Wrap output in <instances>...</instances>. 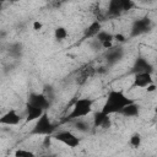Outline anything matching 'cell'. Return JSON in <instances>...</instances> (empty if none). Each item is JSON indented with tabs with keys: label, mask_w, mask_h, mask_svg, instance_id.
<instances>
[{
	"label": "cell",
	"mask_w": 157,
	"mask_h": 157,
	"mask_svg": "<svg viewBox=\"0 0 157 157\" xmlns=\"http://www.w3.org/2000/svg\"><path fill=\"white\" fill-rule=\"evenodd\" d=\"M134 99L129 98L123 91L119 90H112L109 91V93L107 94L105 102L102 107V112H104L105 114H119L121 112V109L128 105L129 103H131Z\"/></svg>",
	"instance_id": "6da1fadb"
},
{
	"label": "cell",
	"mask_w": 157,
	"mask_h": 157,
	"mask_svg": "<svg viewBox=\"0 0 157 157\" xmlns=\"http://www.w3.org/2000/svg\"><path fill=\"white\" fill-rule=\"evenodd\" d=\"M93 99L88 98V97H83V98H77L71 108V112L66 115L64 121H72L75 119L78 118H86L88 117L92 112H93Z\"/></svg>",
	"instance_id": "7a4b0ae2"
},
{
	"label": "cell",
	"mask_w": 157,
	"mask_h": 157,
	"mask_svg": "<svg viewBox=\"0 0 157 157\" xmlns=\"http://www.w3.org/2000/svg\"><path fill=\"white\" fill-rule=\"evenodd\" d=\"M58 130V125L54 124L45 110L37 120H34V125L31 129V135H37V136H52L55 131Z\"/></svg>",
	"instance_id": "3957f363"
},
{
	"label": "cell",
	"mask_w": 157,
	"mask_h": 157,
	"mask_svg": "<svg viewBox=\"0 0 157 157\" xmlns=\"http://www.w3.org/2000/svg\"><path fill=\"white\" fill-rule=\"evenodd\" d=\"M135 7L134 0H109L107 6V15L109 17H118Z\"/></svg>",
	"instance_id": "277c9868"
},
{
	"label": "cell",
	"mask_w": 157,
	"mask_h": 157,
	"mask_svg": "<svg viewBox=\"0 0 157 157\" xmlns=\"http://www.w3.org/2000/svg\"><path fill=\"white\" fill-rule=\"evenodd\" d=\"M153 28V22L150 17L144 16L140 18H136L130 27V37L135 38V37H140L144 36L146 33H148L151 29Z\"/></svg>",
	"instance_id": "5b68a950"
},
{
	"label": "cell",
	"mask_w": 157,
	"mask_h": 157,
	"mask_svg": "<svg viewBox=\"0 0 157 157\" xmlns=\"http://www.w3.org/2000/svg\"><path fill=\"white\" fill-rule=\"evenodd\" d=\"M52 139L64 144L65 146H67L70 148L77 147L80 145V142H81L80 137L77 135H75L72 131H70V130H56L52 135Z\"/></svg>",
	"instance_id": "8992f818"
},
{
	"label": "cell",
	"mask_w": 157,
	"mask_h": 157,
	"mask_svg": "<svg viewBox=\"0 0 157 157\" xmlns=\"http://www.w3.org/2000/svg\"><path fill=\"white\" fill-rule=\"evenodd\" d=\"M124 54H125V50H124V48L121 45H112L110 48L105 49L104 59H105L107 65L113 66V65L118 64L123 59Z\"/></svg>",
	"instance_id": "52a82bcc"
},
{
	"label": "cell",
	"mask_w": 157,
	"mask_h": 157,
	"mask_svg": "<svg viewBox=\"0 0 157 157\" xmlns=\"http://www.w3.org/2000/svg\"><path fill=\"white\" fill-rule=\"evenodd\" d=\"M27 103H29L37 108H40L43 110H48V108L52 104V102L47 98V96L43 92H31L28 94Z\"/></svg>",
	"instance_id": "ba28073f"
},
{
	"label": "cell",
	"mask_w": 157,
	"mask_h": 157,
	"mask_svg": "<svg viewBox=\"0 0 157 157\" xmlns=\"http://www.w3.org/2000/svg\"><path fill=\"white\" fill-rule=\"evenodd\" d=\"M112 125V120H110V115L105 114L102 110L94 112L93 113V118H92V128L94 129H108Z\"/></svg>",
	"instance_id": "9c48e42d"
},
{
	"label": "cell",
	"mask_w": 157,
	"mask_h": 157,
	"mask_svg": "<svg viewBox=\"0 0 157 157\" xmlns=\"http://www.w3.org/2000/svg\"><path fill=\"white\" fill-rule=\"evenodd\" d=\"M153 82L151 72H136L132 80V88H146L150 83Z\"/></svg>",
	"instance_id": "30bf717a"
},
{
	"label": "cell",
	"mask_w": 157,
	"mask_h": 157,
	"mask_svg": "<svg viewBox=\"0 0 157 157\" xmlns=\"http://www.w3.org/2000/svg\"><path fill=\"white\" fill-rule=\"evenodd\" d=\"M21 121V115L17 113L15 109L6 110L0 115V124L1 125H7V126H15L18 125Z\"/></svg>",
	"instance_id": "8fae6325"
},
{
	"label": "cell",
	"mask_w": 157,
	"mask_h": 157,
	"mask_svg": "<svg viewBox=\"0 0 157 157\" xmlns=\"http://www.w3.org/2000/svg\"><path fill=\"white\" fill-rule=\"evenodd\" d=\"M132 72H153V65L150 63V60L145 56H137L132 65Z\"/></svg>",
	"instance_id": "7c38bea8"
},
{
	"label": "cell",
	"mask_w": 157,
	"mask_h": 157,
	"mask_svg": "<svg viewBox=\"0 0 157 157\" xmlns=\"http://www.w3.org/2000/svg\"><path fill=\"white\" fill-rule=\"evenodd\" d=\"M44 112L45 110H43L40 108H37V107H34V105H32V104H29L27 102L25 104V119H26L27 123L37 120Z\"/></svg>",
	"instance_id": "4fadbf2b"
},
{
	"label": "cell",
	"mask_w": 157,
	"mask_h": 157,
	"mask_svg": "<svg viewBox=\"0 0 157 157\" xmlns=\"http://www.w3.org/2000/svg\"><path fill=\"white\" fill-rule=\"evenodd\" d=\"M102 29V22L99 20H94L91 22L83 31V38L85 39H92L97 36V33Z\"/></svg>",
	"instance_id": "5bb4252c"
},
{
	"label": "cell",
	"mask_w": 157,
	"mask_h": 157,
	"mask_svg": "<svg viewBox=\"0 0 157 157\" xmlns=\"http://www.w3.org/2000/svg\"><path fill=\"white\" fill-rule=\"evenodd\" d=\"M140 109H141L140 104L136 103L135 101H132L131 103H129L128 105H125L119 114H121V115H124L126 118H135V117H139Z\"/></svg>",
	"instance_id": "9a60e30c"
},
{
	"label": "cell",
	"mask_w": 157,
	"mask_h": 157,
	"mask_svg": "<svg viewBox=\"0 0 157 157\" xmlns=\"http://www.w3.org/2000/svg\"><path fill=\"white\" fill-rule=\"evenodd\" d=\"M71 123H72L74 128H75L78 132H83V134H86V132H90L91 129H92V124L88 123V121H87L86 119H83V118L75 119V120H72Z\"/></svg>",
	"instance_id": "2e32d148"
},
{
	"label": "cell",
	"mask_w": 157,
	"mask_h": 157,
	"mask_svg": "<svg viewBox=\"0 0 157 157\" xmlns=\"http://www.w3.org/2000/svg\"><path fill=\"white\" fill-rule=\"evenodd\" d=\"M93 74H94V69H93L92 66H87V67L82 69V70L80 71L78 76H77V83H78V85L85 83Z\"/></svg>",
	"instance_id": "e0dca14e"
},
{
	"label": "cell",
	"mask_w": 157,
	"mask_h": 157,
	"mask_svg": "<svg viewBox=\"0 0 157 157\" xmlns=\"http://www.w3.org/2000/svg\"><path fill=\"white\" fill-rule=\"evenodd\" d=\"M94 39H97L99 43H103V42H113L114 40V34L108 32V31H104V29H101L97 36L94 37Z\"/></svg>",
	"instance_id": "ac0fdd59"
},
{
	"label": "cell",
	"mask_w": 157,
	"mask_h": 157,
	"mask_svg": "<svg viewBox=\"0 0 157 157\" xmlns=\"http://www.w3.org/2000/svg\"><path fill=\"white\" fill-rule=\"evenodd\" d=\"M9 54L13 58H18L22 54V44L21 43H11L7 49Z\"/></svg>",
	"instance_id": "d6986e66"
},
{
	"label": "cell",
	"mask_w": 157,
	"mask_h": 157,
	"mask_svg": "<svg viewBox=\"0 0 157 157\" xmlns=\"http://www.w3.org/2000/svg\"><path fill=\"white\" fill-rule=\"evenodd\" d=\"M67 37V29L63 26H59L54 29V38L56 40H64Z\"/></svg>",
	"instance_id": "ffe728a7"
},
{
	"label": "cell",
	"mask_w": 157,
	"mask_h": 157,
	"mask_svg": "<svg viewBox=\"0 0 157 157\" xmlns=\"http://www.w3.org/2000/svg\"><path fill=\"white\" fill-rule=\"evenodd\" d=\"M141 142H142V137H141V135H140L139 132L132 134V135L130 136V139H129V144H130L134 148L140 147V146H141Z\"/></svg>",
	"instance_id": "44dd1931"
},
{
	"label": "cell",
	"mask_w": 157,
	"mask_h": 157,
	"mask_svg": "<svg viewBox=\"0 0 157 157\" xmlns=\"http://www.w3.org/2000/svg\"><path fill=\"white\" fill-rule=\"evenodd\" d=\"M16 157H33L34 156V152L29 151V150H26V148H18L13 153Z\"/></svg>",
	"instance_id": "7402d4cb"
},
{
	"label": "cell",
	"mask_w": 157,
	"mask_h": 157,
	"mask_svg": "<svg viewBox=\"0 0 157 157\" xmlns=\"http://www.w3.org/2000/svg\"><path fill=\"white\" fill-rule=\"evenodd\" d=\"M114 40H117L118 43H124V42L126 40V38H125L124 34H121V33H117V34H114Z\"/></svg>",
	"instance_id": "603a6c76"
},
{
	"label": "cell",
	"mask_w": 157,
	"mask_h": 157,
	"mask_svg": "<svg viewBox=\"0 0 157 157\" xmlns=\"http://www.w3.org/2000/svg\"><path fill=\"white\" fill-rule=\"evenodd\" d=\"M32 26H33V29H34V31H40V29L43 28V23H42L40 21H34Z\"/></svg>",
	"instance_id": "cb8c5ba5"
},
{
	"label": "cell",
	"mask_w": 157,
	"mask_h": 157,
	"mask_svg": "<svg viewBox=\"0 0 157 157\" xmlns=\"http://www.w3.org/2000/svg\"><path fill=\"white\" fill-rule=\"evenodd\" d=\"M146 90H147V92H153L155 90H156V86H155V82H152V83H150L147 87H146Z\"/></svg>",
	"instance_id": "d4e9b609"
}]
</instances>
